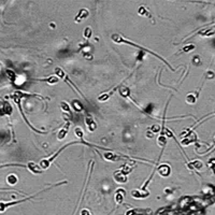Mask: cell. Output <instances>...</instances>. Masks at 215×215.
<instances>
[{"mask_svg":"<svg viewBox=\"0 0 215 215\" xmlns=\"http://www.w3.org/2000/svg\"><path fill=\"white\" fill-rule=\"evenodd\" d=\"M131 170H132V168L130 167V166L126 165V166H124V168H123V169L121 170V171L123 172L124 174H126V175H127V174H129L130 172H131Z\"/></svg>","mask_w":215,"mask_h":215,"instance_id":"cell-24","label":"cell"},{"mask_svg":"<svg viewBox=\"0 0 215 215\" xmlns=\"http://www.w3.org/2000/svg\"><path fill=\"white\" fill-rule=\"evenodd\" d=\"M157 171L161 176H168L171 172V168H170L169 165H160L158 167Z\"/></svg>","mask_w":215,"mask_h":215,"instance_id":"cell-11","label":"cell"},{"mask_svg":"<svg viewBox=\"0 0 215 215\" xmlns=\"http://www.w3.org/2000/svg\"><path fill=\"white\" fill-rule=\"evenodd\" d=\"M194 48H195V46H194L193 44H190V45L185 46V48H183L182 52H188V51H191V50H194Z\"/></svg>","mask_w":215,"mask_h":215,"instance_id":"cell-26","label":"cell"},{"mask_svg":"<svg viewBox=\"0 0 215 215\" xmlns=\"http://www.w3.org/2000/svg\"><path fill=\"white\" fill-rule=\"evenodd\" d=\"M85 124H86V127H87L88 131L89 132H92L97 129V124L95 122V119L90 116L89 114H87L85 116Z\"/></svg>","mask_w":215,"mask_h":215,"instance_id":"cell-5","label":"cell"},{"mask_svg":"<svg viewBox=\"0 0 215 215\" xmlns=\"http://www.w3.org/2000/svg\"><path fill=\"white\" fill-rule=\"evenodd\" d=\"M37 195H38V194H36V195H33V196H30V197H26V198H24V199H22V200H15V201H11V202L0 201V213H3L5 211H7V209L10 208V206H16V204H18V203H22V202L27 201V200L33 199V198H35Z\"/></svg>","mask_w":215,"mask_h":215,"instance_id":"cell-4","label":"cell"},{"mask_svg":"<svg viewBox=\"0 0 215 215\" xmlns=\"http://www.w3.org/2000/svg\"><path fill=\"white\" fill-rule=\"evenodd\" d=\"M88 16V11L87 10H81V12H80L79 14H77V17H75V21H77V22H81L82 20H83V18H85V17H87Z\"/></svg>","mask_w":215,"mask_h":215,"instance_id":"cell-16","label":"cell"},{"mask_svg":"<svg viewBox=\"0 0 215 215\" xmlns=\"http://www.w3.org/2000/svg\"><path fill=\"white\" fill-rule=\"evenodd\" d=\"M90 36H92V29H90V27H87V28L84 29V38L89 39Z\"/></svg>","mask_w":215,"mask_h":215,"instance_id":"cell-25","label":"cell"},{"mask_svg":"<svg viewBox=\"0 0 215 215\" xmlns=\"http://www.w3.org/2000/svg\"><path fill=\"white\" fill-rule=\"evenodd\" d=\"M7 75H8V77H9V79L11 80L12 82L15 81V79H16V74H15V73H14L12 70H9V69H8V70H7Z\"/></svg>","mask_w":215,"mask_h":215,"instance_id":"cell-23","label":"cell"},{"mask_svg":"<svg viewBox=\"0 0 215 215\" xmlns=\"http://www.w3.org/2000/svg\"><path fill=\"white\" fill-rule=\"evenodd\" d=\"M37 81L47 82L48 84H57V83H58V77L54 75V77H45V79H38Z\"/></svg>","mask_w":215,"mask_h":215,"instance_id":"cell-13","label":"cell"},{"mask_svg":"<svg viewBox=\"0 0 215 215\" xmlns=\"http://www.w3.org/2000/svg\"><path fill=\"white\" fill-rule=\"evenodd\" d=\"M3 112L7 115H10L12 113V107L10 105V103L8 101H5L3 102Z\"/></svg>","mask_w":215,"mask_h":215,"instance_id":"cell-19","label":"cell"},{"mask_svg":"<svg viewBox=\"0 0 215 215\" xmlns=\"http://www.w3.org/2000/svg\"><path fill=\"white\" fill-rule=\"evenodd\" d=\"M60 108H62V110L64 111V112H68L69 114L72 116V113H71V109H70V105L68 104V103L66 102V101H62L60 102Z\"/></svg>","mask_w":215,"mask_h":215,"instance_id":"cell-18","label":"cell"},{"mask_svg":"<svg viewBox=\"0 0 215 215\" xmlns=\"http://www.w3.org/2000/svg\"><path fill=\"white\" fill-rule=\"evenodd\" d=\"M81 215H90V213H89V211H88V210L84 209V210L81 211Z\"/></svg>","mask_w":215,"mask_h":215,"instance_id":"cell-27","label":"cell"},{"mask_svg":"<svg viewBox=\"0 0 215 215\" xmlns=\"http://www.w3.org/2000/svg\"><path fill=\"white\" fill-rule=\"evenodd\" d=\"M30 97V96H32V95H29V94H26V92H21V90H16V92H14L13 94H11L10 95V98H12L14 100V102L17 104V107H18V110H20V112H21V114H22V116H23V119H24V121L27 123V125H28V127L30 128L31 130H33V131H36V132H38V134H44L43 131H41V130H38V129H36L35 127H33L32 125H31L30 123H29V121L27 119V117H26V115H25V113H24V111H23V108H22V99L24 98V97Z\"/></svg>","mask_w":215,"mask_h":215,"instance_id":"cell-1","label":"cell"},{"mask_svg":"<svg viewBox=\"0 0 215 215\" xmlns=\"http://www.w3.org/2000/svg\"><path fill=\"white\" fill-rule=\"evenodd\" d=\"M131 196L134 198H137V199H143V198H146L149 196V193L147 190H137V189H134V190L131 191Z\"/></svg>","mask_w":215,"mask_h":215,"instance_id":"cell-9","label":"cell"},{"mask_svg":"<svg viewBox=\"0 0 215 215\" xmlns=\"http://www.w3.org/2000/svg\"><path fill=\"white\" fill-rule=\"evenodd\" d=\"M197 101V96H194V94H189L186 97V102L187 103H195Z\"/></svg>","mask_w":215,"mask_h":215,"instance_id":"cell-21","label":"cell"},{"mask_svg":"<svg viewBox=\"0 0 215 215\" xmlns=\"http://www.w3.org/2000/svg\"><path fill=\"white\" fill-rule=\"evenodd\" d=\"M74 134H75V136H77L79 139H82V138H83L84 132H83V130H82V128H81V127H75V129H74Z\"/></svg>","mask_w":215,"mask_h":215,"instance_id":"cell-22","label":"cell"},{"mask_svg":"<svg viewBox=\"0 0 215 215\" xmlns=\"http://www.w3.org/2000/svg\"><path fill=\"white\" fill-rule=\"evenodd\" d=\"M112 40L114 42H116V43H126V44H129V45H132V46H134V47H138V48H141V50H143V51H146L147 53H149V54H152V55H154V56H156L157 58H159L160 60H163L164 62H165L166 65H167L168 67H170V65L168 64V62H166L165 59H164L163 57H160V56H158L156 53H154V52H152V51H149V50H147V48H145V47H142V46H140V45H138V44H136V43H134V42H131V41H129V40H127V39H124L122 36H119V35H113L112 36ZM171 68V67H170ZM171 70L172 71H175V69H172L171 68Z\"/></svg>","mask_w":215,"mask_h":215,"instance_id":"cell-2","label":"cell"},{"mask_svg":"<svg viewBox=\"0 0 215 215\" xmlns=\"http://www.w3.org/2000/svg\"><path fill=\"white\" fill-rule=\"evenodd\" d=\"M126 215H136V212H134V210L127 211V213H126Z\"/></svg>","mask_w":215,"mask_h":215,"instance_id":"cell-28","label":"cell"},{"mask_svg":"<svg viewBox=\"0 0 215 215\" xmlns=\"http://www.w3.org/2000/svg\"><path fill=\"white\" fill-rule=\"evenodd\" d=\"M54 72H55L56 77H60V79H62V80H64V81L66 82L67 84H69V85H70L71 87H72V89H74V92H79V94L81 95V96L83 97V98L86 100V97L84 96L83 94H82L81 90H80L79 88H77V86H75L74 84H73V82L71 81L70 79H69L68 74H67V73L65 72V71L62 70V68H59V67H57V68H55V70H54Z\"/></svg>","mask_w":215,"mask_h":215,"instance_id":"cell-3","label":"cell"},{"mask_svg":"<svg viewBox=\"0 0 215 215\" xmlns=\"http://www.w3.org/2000/svg\"><path fill=\"white\" fill-rule=\"evenodd\" d=\"M103 157L107 160H110V161H116V160H119L121 157L116 154H113L112 152H107V153L103 154Z\"/></svg>","mask_w":215,"mask_h":215,"instance_id":"cell-12","label":"cell"},{"mask_svg":"<svg viewBox=\"0 0 215 215\" xmlns=\"http://www.w3.org/2000/svg\"><path fill=\"white\" fill-rule=\"evenodd\" d=\"M119 94H121L122 96L124 97V98H127V97L129 96V94H130L129 88H127V87H123V88H121V89H119Z\"/></svg>","mask_w":215,"mask_h":215,"instance_id":"cell-20","label":"cell"},{"mask_svg":"<svg viewBox=\"0 0 215 215\" xmlns=\"http://www.w3.org/2000/svg\"><path fill=\"white\" fill-rule=\"evenodd\" d=\"M69 127H70V122H67V123L64 125V127L60 128V130L58 131V134H57L58 140H64V139L66 138L67 134H68V131H69Z\"/></svg>","mask_w":215,"mask_h":215,"instance_id":"cell-8","label":"cell"},{"mask_svg":"<svg viewBox=\"0 0 215 215\" xmlns=\"http://www.w3.org/2000/svg\"><path fill=\"white\" fill-rule=\"evenodd\" d=\"M18 179L17 176L15 175V174H10V175H8L7 178V182L9 185H11V186H13V185H15L16 183H17Z\"/></svg>","mask_w":215,"mask_h":215,"instance_id":"cell-14","label":"cell"},{"mask_svg":"<svg viewBox=\"0 0 215 215\" xmlns=\"http://www.w3.org/2000/svg\"><path fill=\"white\" fill-rule=\"evenodd\" d=\"M25 167H26L27 169L33 174H41L42 172H43V170L40 168V166L36 165L33 161H29V163H27V165L25 166Z\"/></svg>","mask_w":215,"mask_h":215,"instance_id":"cell-6","label":"cell"},{"mask_svg":"<svg viewBox=\"0 0 215 215\" xmlns=\"http://www.w3.org/2000/svg\"><path fill=\"white\" fill-rule=\"evenodd\" d=\"M188 167L190 169H201L202 168V163L200 160H194L188 165Z\"/></svg>","mask_w":215,"mask_h":215,"instance_id":"cell-17","label":"cell"},{"mask_svg":"<svg viewBox=\"0 0 215 215\" xmlns=\"http://www.w3.org/2000/svg\"><path fill=\"white\" fill-rule=\"evenodd\" d=\"M71 105H72V108L74 109V111H77V112H81V111H83V105L80 103L79 100H73L72 102H71Z\"/></svg>","mask_w":215,"mask_h":215,"instance_id":"cell-15","label":"cell"},{"mask_svg":"<svg viewBox=\"0 0 215 215\" xmlns=\"http://www.w3.org/2000/svg\"><path fill=\"white\" fill-rule=\"evenodd\" d=\"M113 179H114V181L116 183H119V184H123V183H126L128 181V178L126 174H124L123 172L121 171V170H119V171L114 172V175H113Z\"/></svg>","mask_w":215,"mask_h":215,"instance_id":"cell-7","label":"cell"},{"mask_svg":"<svg viewBox=\"0 0 215 215\" xmlns=\"http://www.w3.org/2000/svg\"><path fill=\"white\" fill-rule=\"evenodd\" d=\"M125 194H126V191L124 190L123 188H119L116 191H115V202H116L117 204H121L124 202Z\"/></svg>","mask_w":215,"mask_h":215,"instance_id":"cell-10","label":"cell"}]
</instances>
